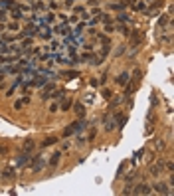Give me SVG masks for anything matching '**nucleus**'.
<instances>
[{"label": "nucleus", "mask_w": 174, "mask_h": 196, "mask_svg": "<svg viewBox=\"0 0 174 196\" xmlns=\"http://www.w3.org/2000/svg\"><path fill=\"white\" fill-rule=\"evenodd\" d=\"M30 166H32V170H34V172H40L44 166H45V160H44V157H34V160H32V164H30Z\"/></svg>", "instance_id": "obj_1"}, {"label": "nucleus", "mask_w": 174, "mask_h": 196, "mask_svg": "<svg viewBox=\"0 0 174 196\" xmlns=\"http://www.w3.org/2000/svg\"><path fill=\"white\" fill-rule=\"evenodd\" d=\"M38 30H40V28H38L36 24H34V26H28L22 34H18V38H24V36H26V38H32V36H36V34H38Z\"/></svg>", "instance_id": "obj_2"}, {"label": "nucleus", "mask_w": 174, "mask_h": 196, "mask_svg": "<svg viewBox=\"0 0 174 196\" xmlns=\"http://www.w3.org/2000/svg\"><path fill=\"white\" fill-rule=\"evenodd\" d=\"M150 192H152V188L148 184H138V186H134V190H130V194H150Z\"/></svg>", "instance_id": "obj_3"}, {"label": "nucleus", "mask_w": 174, "mask_h": 196, "mask_svg": "<svg viewBox=\"0 0 174 196\" xmlns=\"http://www.w3.org/2000/svg\"><path fill=\"white\" fill-rule=\"evenodd\" d=\"M30 155H32V153H24V151H22V155H20V157L16 158V166H24V164L28 162Z\"/></svg>", "instance_id": "obj_4"}, {"label": "nucleus", "mask_w": 174, "mask_h": 196, "mask_svg": "<svg viewBox=\"0 0 174 196\" xmlns=\"http://www.w3.org/2000/svg\"><path fill=\"white\" fill-rule=\"evenodd\" d=\"M154 190H156L158 194H170V190H168V186H166L164 182H158V184L154 186Z\"/></svg>", "instance_id": "obj_5"}, {"label": "nucleus", "mask_w": 174, "mask_h": 196, "mask_svg": "<svg viewBox=\"0 0 174 196\" xmlns=\"http://www.w3.org/2000/svg\"><path fill=\"white\" fill-rule=\"evenodd\" d=\"M12 62H16V56H0V66H10Z\"/></svg>", "instance_id": "obj_6"}, {"label": "nucleus", "mask_w": 174, "mask_h": 196, "mask_svg": "<svg viewBox=\"0 0 174 196\" xmlns=\"http://www.w3.org/2000/svg\"><path fill=\"white\" fill-rule=\"evenodd\" d=\"M55 32H59V34H63V36H69V26H67V22H63L61 26H57V28H53Z\"/></svg>", "instance_id": "obj_7"}, {"label": "nucleus", "mask_w": 174, "mask_h": 196, "mask_svg": "<svg viewBox=\"0 0 174 196\" xmlns=\"http://www.w3.org/2000/svg\"><path fill=\"white\" fill-rule=\"evenodd\" d=\"M10 16H12L14 20H20V18H22V10L18 8V4H16V6H14V8L10 10Z\"/></svg>", "instance_id": "obj_8"}, {"label": "nucleus", "mask_w": 174, "mask_h": 196, "mask_svg": "<svg viewBox=\"0 0 174 196\" xmlns=\"http://www.w3.org/2000/svg\"><path fill=\"white\" fill-rule=\"evenodd\" d=\"M34 147H36V145H34V141H32V139H28V141L24 143L22 151H24V153H32V151H34Z\"/></svg>", "instance_id": "obj_9"}, {"label": "nucleus", "mask_w": 174, "mask_h": 196, "mask_svg": "<svg viewBox=\"0 0 174 196\" xmlns=\"http://www.w3.org/2000/svg\"><path fill=\"white\" fill-rule=\"evenodd\" d=\"M162 166H164V162L160 160L158 164H154V166L150 168V174H152V176H158V174H160V170H162Z\"/></svg>", "instance_id": "obj_10"}, {"label": "nucleus", "mask_w": 174, "mask_h": 196, "mask_svg": "<svg viewBox=\"0 0 174 196\" xmlns=\"http://www.w3.org/2000/svg\"><path fill=\"white\" fill-rule=\"evenodd\" d=\"M53 89H55V85H53V83H47V85H45V89H44V93H42V97H44V99H47V97L51 95V91H53Z\"/></svg>", "instance_id": "obj_11"}, {"label": "nucleus", "mask_w": 174, "mask_h": 196, "mask_svg": "<svg viewBox=\"0 0 174 196\" xmlns=\"http://www.w3.org/2000/svg\"><path fill=\"white\" fill-rule=\"evenodd\" d=\"M59 158H61V153H53L51 158H49V166H57L59 164Z\"/></svg>", "instance_id": "obj_12"}, {"label": "nucleus", "mask_w": 174, "mask_h": 196, "mask_svg": "<svg viewBox=\"0 0 174 196\" xmlns=\"http://www.w3.org/2000/svg\"><path fill=\"white\" fill-rule=\"evenodd\" d=\"M45 81H47V77H45V74H42V75H38V79L36 81H32L36 87H42V85H45Z\"/></svg>", "instance_id": "obj_13"}, {"label": "nucleus", "mask_w": 174, "mask_h": 196, "mask_svg": "<svg viewBox=\"0 0 174 196\" xmlns=\"http://www.w3.org/2000/svg\"><path fill=\"white\" fill-rule=\"evenodd\" d=\"M63 75H65V77H67V79H75V77H79L81 74H79L77 70H67V72H65Z\"/></svg>", "instance_id": "obj_14"}, {"label": "nucleus", "mask_w": 174, "mask_h": 196, "mask_svg": "<svg viewBox=\"0 0 174 196\" xmlns=\"http://www.w3.org/2000/svg\"><path fill=\"white\" fill-rule=\"evenodd\" d=\"M75 115H77V117H85V107H83V105H81V103H77V105H75Z\"/></svg>", "instance_id": "obj_15"}, {"label": "nucleus", "mask_w": 174, "mask_h": 196, "mask_svg": "<svg viewBox=\"0 0 174 196\" xmlns=\"http://www.w3.org/2000/svg\"><path fill=\"white\" fill-rule=\"evenodd\" d=\"M115 127H117V125H115V121H111V117L107 115V117H105V129H107V131H113Z\"/></svg>", "instance_id": "obj_16"}, {"label": "nucleus", "mask_w": 174, "mask_h": 196, "mask_svg": "<svg viewBox=\"0 0 174 196\" xmlns=\"http://www.w3.org/2000/svg\"><path fill=\"white\" fill-rule=\"evenodd\" d=\"M127 81H129V74H127V72L117 77V83H119V85H127Z\"/></svg>", "instance_id": "obj_17"}, {"label": "nucleus", "mask_w": 174, "mask_h": 196, "mask_svg": "<svg viewBox=\"0 0 174 196\" xmlns=\"http://www.w3.org/2000/svg\"><path fill=\"white\" fill-rule=\"evenodd\" d=\"M125 2H111V10H125Z\"/></svg>", "instance_id": "obj_18"}, {"label": "nucleus", "mask_w": 174, "mask_h": 196, "mask_svg": "<svg viewBox=\"0 0 174 196\" xmlns=\"http://www.w3.org/2000/svg\"><path fill=\"white\" fill-rule=\"evenodd\" d=\"M55 143H57V137H47L42 143V147H49V145H55Z\"/></svg>", "instance_id": "obj_19"}, {"label": "nucleus", "mask_w": 174, "mask_h": 196, "mask_svg": "<svg viewBox=\"0 0 174 196\" xmlns=\"http://www.w3.org/2000/svg\"><path fill=\"white\" fill-rule=\"evenodd\" d=\"M83 30H85V22H79V24L75 26V30H73V34H75V36H79V34H81Z\"/></svg>", "instance_id": "obj_20"}, {"label": "nucleus", "mask_w": 174, "mask_h": 196, "mask_svg": "<svg viewBox=\"0 0 174 196\" xmlns=\"http://www.w3.org/2000/svg\"><path fill=\"white\" fill-rule=\"evenodd\" d=\"M71 105H73V101H71V99H63V101H61V109H63V111H69V107H71Z\"/></svg>", "instance_id": "obj_21"}, {"label": "nucleus", "mask_w": 174, "mask_h": 196, "mask_svg": "<svg viewBox=\"0 0 174 196\" xmlns=\"http://www.w3.org/2000/svg\"><path fill=\"white\" fill-rule=\"evenodd\" d=\"M99 20H101L103 24H111V16H109V14H103V12H101V14H99Z\"/></svg>", "instance_id": "obj_22"}, {"label": "nucleus", "mask_w": 174, "mask_h": 196, "mask_svg": "<svg viewBox=\"0 0 174 196\" xmlns=\"http://www.w3.org/2000/svg\"><path fill=\"white\" fill-rule=\"evenodd\" d=\"M73 133H75L73 125H69V127H65V129H63V137H69V135H73Z\"/></svg>", "instance_id": "obj_23"}, {"label": "nucleus", "mask_w": 174, "mask_h": 196, "mask_svg": "<svg viewBox=\"0 0 174 196\" xmlns=\"http://www.w3.org/2000/svg\"><path fill=\"white\" fill-rule=\"evenodd\" d=\"M14 176V168H8V170H4V174H2V178H6V180H10Z\"/></svg>", "instance_id": "obj_24"}, {"label": "nucleus", "mask_w": 174, "mask_h": 196, "mask_svg": "<svg viewBox=\"0 0 174 196\" xmlns=\"http://www.w3.org/2000/svg\"><path fill=\"white\" fill-rule=\"evenodd\" d=\"M53 20H55V14H45V18H44V22H45V24H51Z\"/></svg>", "instance_id": "obj_25"}, {"label": "nucleus", "mask_w": 174, "mask_h": 196, "mask_svg": "<svg viewBox=\"0 0 174 196\" xmlns=\"http://www.w3.org/2000/svg\"><path fill=\"white\" fill-rule=\"evenodd\" d=\"M30 46H32V38H26L24 42H22V50H28Z\"/></svg>", "instance_id": "obj_26"}, {"label": "nucleus", "mask_w": 174, "mask_h": 196, "mask_svg": "<svg viewBox=\"0 0 174 196\" xmlns=\"http://www.w3.org/2000/svg\"><path fill=\"white\" fill-rule=\"evenodd\" d=\"M109 50H111V48H109V44H103V48H101V56L105 58V56L109 54Z\"/></svg>", "instance_id": "obj_27"}, {"label": "nucleus", "mask_w": 174, "mask_h": 196, "mask_svg": "<svg viewBox=\"0 0 174 196\" xmlns=\"http://www.w3.org/2000/svg\"><path fill=\"white\" fill-rule=\"evenodd\" d=\"M132 6H134V10H144V2H140V0H138V2H134Z\"/></svg>", "instance_id": "obj_28"}, {"label": "nucleus", "mask_w": 174, "mask_h": 196, "mask_svg": "<svg viewBox=\"0 0 174 196\" xmlns=\"http://www.w3.org/2000/svg\"><path fill=\"white\" fill-rule=\"evenodd\" d=\"M24 105H26V103H24V99H18V101L14 103V109H22Z\"/></svg>", "instance_id": "obj_29"}, {"label": "nucleus", "mask_w": 174, "mask_h": 196, "mask_svg": "<svg viewBox=\"0 0 174 196\" xmlns=\"http://www.w3.org/2000/svg\"><path fill=\"white\" fill-rule=\"evenodd\" d=\"M166 22H168V16L164 14V16H160V20H158V26H164Z\"/></svg>", "instance_id": "obj_30"}, {"label": "nucleus", "mask_w": 174, "mask_h": 196, "mask_svg": "<svg viewBox=\"0 0 174 196\" xmlns=\"http://www.w3.org/2000/svg\"><path fill=\"white\" fill-rule=\"evenodd\" d=\"M105 32H107V34H113V32H115V26H111V24H105Z\"/></svg>", "instance_id": "obj_31"}, {"label": "nucleus", "mask_w": 174, "mask_h": 196, "mask_svg": "<svg viewBox=\"0 0 174 196\" xmlns=\"http://www.w3.org/2000/svg\"><path fill=\"white\" fill-rule=\"evenodd\" d=\"M44 8H45V6L42 4V0H38V2L34 4V10H44Z\"/></svg>", "instance_id": "obj_32"}, {"label": "nucleus", "mask_w": 174, "mask_h": 196, "mask_svg": "<svg viewBox=\"0 0 174 196\" xmlns=\"http://www.w3.org/2000/svg\"><path fill=\"white\" fill-rule=\"evenodd\" d=\"M97 40H99V42H103V44H109V38H107V36H103V34H99Z\"/></svg>", "instance_id": "obj_33"}, {"label": "nucleus", "mask_w": 174, "mask_h": 196, "mask_svg": "<svg viewBox=\"0 0 174 196\" xmlns=\"http://www.w3.org/2000/svg\"><path fill=\"white\" fill-rule=\"evenodd\" d=\"M6 14H8V12H6L4 8H0V22H4V20H6Z\"/></svg>", "instance_id": "obj_34"}, {"label": "nucleus", "mask_w": 174, "mask_h": 196, "mask_svg": "<svg viewBox=\"0 0 174 196\" xmlns=\"http://www.w3.org/2000/svg\"><path fill=\"white\" fill-rule=\"evenodd\" d=\"M57 109H59V107H57V103H51V105H49V113H55Z\"/></svg>", "instance_id": "obj_35"}, {"label": "nucleus", "mask_w": 174, "mask_h": 196, "mask_svg": "<svg viewBox=\"0 0 174 196\" xmlns=\"http://www.w3.org/2000/svg\"><path fill=\"white\" fill-rule=\"evenodd\" d=\"M91 58H93V56H91L89 52H85V54H81V60H91Z\"/></svg>", "instance_id": "obj_36"}, {"label": "nucleus", "mask_w": 174, "mask_h": 196, "mask_svg": "<svg viewBox=\"0 0 174 196\" xmlns=\"http://www.w3.org/2000/svg\"><path fill=\"white\" fill-rule=\"evenodd\" d=\"M73 12H75V14H81V12H83V6H75Z\"/></svg>", "instance_id": "obj_37"}, {"label": "nucleus", "mask_w": 174, "mask_h": 196, "mask_svg": "<svg viewBox=\"0 0 174 196\" xmlns=\"http://www.w3.org/2000/svg\"><path fill=\"white\" fill-rule=\"evenodd\" d=\"M119 20H121V22H123V24H125V22H127V20H129V18H127V14H119Z\"/></svg>", "instance_id": "obj_38"}, {"label": "nucleus", "mask_w": 174, "mask_h": 196, "mask_svg": "<svg viewBox=\"0 0 174 196\" xmlns=\"http://www.w3.org/2000/svg\"><path fill=\"white\" fill-rule=\"evenodd\" d=\"M103 97L109 99V97H111V91H109V89H103Z\"/></svg>", "instance_id": "obj_39"}, {"label": "nucleus", "mask_w": 174, "mask_h": 196, "mask_svg": "<svg viewBox=\"0 0 174 196\" xmlns=\"http://www.w3.org/2000/svg\"><path fill=\"white\" fill-rule=\"evenodd\" d=\"M49 48H51V50H53V52H55V50H57V48H59V44H57V42H51V46H49Z\"/></svg>", "instance_id": "obj_40"}, {"label": "nucleus", "mask_w": 174, "mask_h": 196, "mask_svg": "<svg viewBox=\"0 0 174 196\" xmlns=\"http://www.w3.org/2000/svg\"><path fill=\"white\" fill-rule=\"evenodd\" d=\"M123 52H125V46H119V50H117V56H121Z\"/></svg>", "instance_id": "obj_41"}, {"label": "nucleus", "mask_w": 174, "mask_h": 196, "mask_svg": "<svg viewBox=\"0 0 174 196\" xmlns=\"http://www.w3.org/2000/svg\"><path fill=\"white\" fill-rule=\"evenodd\" d=\"M123 2H125L127 6H129V4H130V6H132V4H134V2H138V0H123Z\"/></svg>", "instance_id": "obj_42"}, {"label": "nucleus", "mask_w": 174, "mask_h": 196, "mask_svg": "<svg viewBox=\"0 0 174 196\" xmlns=\"http://www.w3.org/2000/svg\"><path fill=\"white\" fill-rule=\"evenodd\" d=\"M166 168H168V170L172 172V170H174V164H172V162H166Z\"/></svg>", "instance_id": "obj_43"}, {"label": "nucleus", "mask_w": 174, "mask_h": 196, "mask_svg": "<svg viewBox=\"0 0 174 196\" xmlns=\"http://www.w3.org/2000/svg\"><path fill=\"white\" fill-rule=\"evenodd\" d=\"M4 77H6V74H4V72H2V70H0V83H2V81H4Z\"/></svg>", "instance_id": "obj_44"}, {"label": "nucleus", "mask_w": 174, "mask_h": 196, "mask_svg": "<svg viewBox=\"0 0 174 196\" xmlns=\"http://www.w3.org/2000/svg\"><path fill=\"white\" fill-rule=\"evenodd\" d=\"M73 4V0H65V6H71Z\"/></svg>", "instance_id": "obj_45"}, {"label": "nucleus", "mask_w": 174, "mask_h": 196, "mask_svg": "<svg viewBox=\"0 0 174 196\" xmlns=\"http://www.w3.org/2000/svg\"><path fill=\"white\" fill-rule=\"evenodd\" d=\"M6 153V147H0V155H4Z\"/></svg>", "instance_id": "obj_46"}, {"label": "nucleus", "mask_w": 174, "mask_h": 196, "mask_svg": "<svg viewBox=\"0 0 174 196\" xmlns=\"http://www.w3.org/2000/svg\"><path fill=\"white\" fill-rule=\"evenodd\" d=\"M111 2H115V0H111Z\"/></svg>", "instance_id": "obj_47"}]
</instances>
